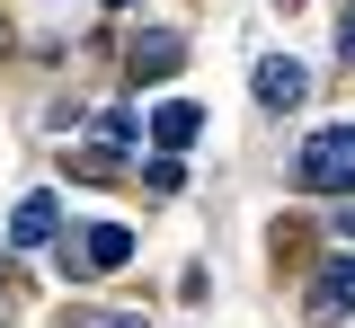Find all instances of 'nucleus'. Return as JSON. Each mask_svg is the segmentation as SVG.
Wrapping results in <instances>:
<instances>
[{"instance_id": "f257e3e1", "label": "nucleus", "mask_w": 355, "mask_h": 328, "mask_svg": "<svg viewBox=\"0 0 355 328\" xmlns=\"http://www.w3.org/2000/svg\"><path fill=\"white\" fill-rule=\"evenodd\" d=\"M293 178L311 195H347L355 187V125H329V134L302 142V160H293Z\"/></svg>"}, {"instance_id": "f03ea898", "label": "nucleus", "mask_w": 355, "mask_h": 328, "mask_svg": "<svg viewBox=\"0 0 355 328\" xmlns=\"http://www.w3.org/2000/svg\"><path fill=\"white\" fill-rule=\"evenodd\" d=\"M53 266H62L71 284H80V275H116V266H133V231H125V222H89V231L62 239Z\"/></svg>"}, {"instance_id": "7ed1b4c3", "label": "nucleus", "mask_w": 355, "mask_h": 328, "mask_svg": "<svg viewBox=\"0 0 355 328\" xmlns=\"http://www.w3.org/2000/svg\"><path fill=\"white\" fill-rule=\"evenodd\" d=\"M249 89H258L266 116H284V107H302V98H311V71L293 62V53H266L258 71H249Z\"/></svg>"}, {"instance_id": "20e7f679", "label": "nucleus", "mask_w": 355, "mask_h": 328, "mask_svg": "<svg viewBox=\"0 0 355 328\" xmlns=\"http://www.w3.org/2000/svg\"><path fill=\"white\" fill-rule=\"evenodd\" d=\"M178 62H187V36H169V27L133 36V53H125V71H133V80H178Z\"/></svg>"}, {"instance_id": "39448f33", "label": "nucleus", "mask_w": 355, "mask_h": 328, "mask_svg": "<svg viewBox=\"0 0 355 328\" xmlns=\"http://www.w3.org/2000/svg\"><path fill=\"white\" fill-rule=\"evenodd\" d=\"M44 239H62V204L53 195H18V213H9V248H44Z\"/></svg>"}, {"instance_id": "423d86ee", "label": "nucleus", "mask_w": 355, "mask_h": 328, "mask_svg": "<svg viewBox=\"0 0 355 328\" xmlns=\"http://www.w3.org/2000/svg\"><path fill=\"white\" fill-rule=\"evenodd\" d=\"M196 134H205V107H196V98H160V107H151V142H160V151H187Z\"/></svg>"}, {"instance_id": "0eeeda50", "label": "nucleus", "mask_w": 355, "mask_h": 328, "mask_svg": "<svg viewBox=\"0 0 355 328\" xmlns=\"http://www.w3.org/2000/svg\"><path fill=\"white\" fill-rule=\"evenodd\" d=\"M338 311H355V257H329L311 284V320H338Z\"/></svg>"}, {"instance_id": "6e6552de", "label": "nucleus", "mask_w": 355, "mask_h": 328, "mask_svg": "<svg viewBox=\"0 0 355 328\" xmlns=\"http://www.w3.org/2000/svg\"><path fill=\"white\" fill-rule=\"evenodd\" d=\"M89 125H98V142H107V151H133V142H142V116H125V107H98Z\"/></svg>"}, {"instance_id": "1a4fd4ad", "label": "nucleus", "mask_w": 355, "mask_h": 328, "mask_svg": "<svg viewBox=\"0 0 355 328\" xmlns=\"http://www.w3.org/2000/svg\"><path fill=\"white\" fill-rule=\"evenodd\" d=\"M142 187H151V195H178V187H187V160H178V151H160V160L142 169Z\"/></svg>"}, {"instance_id": "9d476101", "label": "nucleus", "mask_w": 355, "mask_h": 328, "mask_svg": "<svg viewBox=\"0 0 355 328\" xmlns=\"http://www.w3.org/2000/svg\"><path fill=\"white\" fill-rule=\"evenodd\" d=\"M62 328H151V320H142V311H71Z\"/></svg>"}, {"instance_id": "9b49d317", "label": "nucleus", "mask_w": 355, "mask_h": 328, "mask_svg": "<svg viewBox=\"0 0 355 328\" xmlns=\"http://www.w3.org/2000/svg\"><path fill=\"white\" fill-rule=\"evenodd\" d=\"M338 53L355 62V0H347V18H338Z\"/></svg>"}, {"instance_id": "f8f14e48", "label": "nucleus", "mask_w": 355, "mask_h": 328, "mask_svg": "<svg viewBox=\"0 0 355 328\" xmlns=\"http://www.w3.org/2000/svg\"><path fill=\"white\" fill-rule=\"evenodd\" d=\"M338 231H347V239H355V195H347V204H338Z\"/></svg>"}]
</instances>
